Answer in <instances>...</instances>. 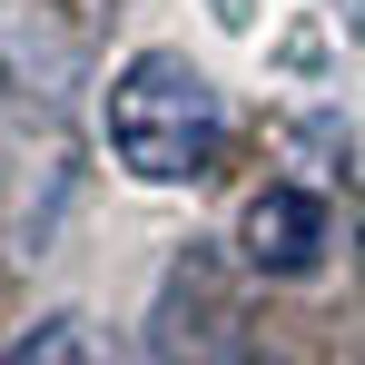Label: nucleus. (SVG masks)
I'll use <instances>...</instances> for the list:
<instances>
[{
  "mask_svg": "<svg viewBox=\"0 0 365 365\" xmlns=\"http://www.w3.org/2000/svg\"><path fill=\"white\" fill-rule=\"evenodd\" d=\"M109 148H119L128 178L148 187H187L217 168V148H227V99H217V79L178 50H138V60L109 79Z\"/></svg>",
  "mask_w": 365,
  "mask_h": 365,
  "instance_id": "1",
  "label": "nucleus"
},
{
  "mask_svg": "<svg viewBox=\"0 0 365 365\" xmlns=\"http://www.w3.org/2000/svg\"><path fill=\"white\" fill-rule=\"evenodd\" d=\"M237 247H247V267H267V277H316L326 267V197H306V187L247 197Z\"/></svg>",
  "mask_w": 365,
  "mask_h": 365,
  "instance_id": "2",
  "label": "nucleus"
},
{
  "mask_svg": "<svg viewBox=\"0 0 365 365\" xmlns=\"http://www.w3.org/2000/svg\"><path fill=\"white\" fill-rule=\"evenodd\" d=\"M0 365H109V346H99L89 316H40L30 336H10V356H0Z\"/></svg>",
  "mask_w": 365,
  "mask_h": 365,
  "instance_id": "3",
  "label": "nucleus"
},
{
  "mask_svg": "<svg viewBox=\"0 0 365 365\" xmlns=\"http://www.w3.org/2000/svg\"><path fill=\"white\" fill-rule=\"evenodd\" d=\"M237 365H287V356H237Z\"/></svg>",
  "mask_w": 365,
  "mask_h": 365,
  "instance_id": "4",
  "label": "nucleus"
}]
</instances>
